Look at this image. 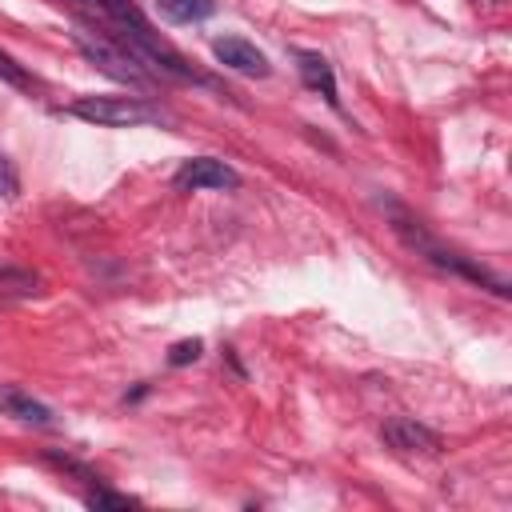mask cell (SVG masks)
I'll use <instances>...</instances> for the list:
<instances>
[{
    "instance_id": "obj_7",
    "label": "cell",
    "mask_w": 512,
    "mask_h": 512,
    "mask_svg": "<svg viewBox=\"0 0 512 512\" xmlns=\"http://www.w3.org/2000/svg\"><path fill=\"white\" fill-rule=\"evenodd\" d=\"M0 412L12 416V420H24V424H40V428L52 424V408L40 404L36 396H28L16 384H0Z\"/></svg>"
},
{
    "instance_id": "obj_9",
    "label": "cell",
    "mask_w": 512,
    "mask_h": 512,
    "mask_svg": "<svg viewBox=\"0 0 512 512\" xmlns=\"http://www.w3.org/2000/svg\"><path fill=\"white\" fill-rule=\"evenodd\" d=\"M156 12L168 24H196L216 12V0H156Z\"/></svg>"
},
{
    "instance_id": "obj_4",
    "label": "cell",
    "mask_w": 512,
    "mask_h": 512,
    "mask_svg": "<svg viewBox=\"0 0 512 512\" xmlns=\"http://www.w3.org/2000/svg\"><path fill=\"white\" fill-rule=\"evenodd\" d=\"M380 440H384L388 448H396V452H420V456H436V452H440V436H436L428 424L412 420V416H392V420H384Z\"/></svg>"
},
{
    "instance_id": "obj_1",
    "label": "cell",
    "mask_w": 512,
    "mask_h": 512,
    "mask_svg": "<svg viewBox=\"0 0 512 512\" xmlns=\"http://www.w3.org/2000/svg\"><path fill=\"white\" fill-rule=\"evenodd\" d=\"M72 44L84 52V60H92L104 76H112V80H120V84H132V88H152L156 80L128 56V48L104 28V32H96V28H84V24H76L72 28Z\"/></svg>"
},
{
    "instance_id": "obj_11",
    "label": "cell",
    "mask_w": 512,
    "mask_h": 512,
    "mask_svg": "<svg viewBox=\"0 0 512 512\" xmlns=\"http://www.w3.org/2000/svg\"><path fill=\"white\" fill-rule=\"evenodd\" d=\"M84 504H88V508H136L140 500H136V496H124V492L96 488V492H88V496H84Z\"/></svg>"
},
{
    "instance_id": "obj_14",
    "label": "cell",
    "mask_w": 512,
    "mask_h": 512,
    "mask_svg": "<svg viewBox=\"0 0 512 512\" xmlns=\"http://www.w3.org/2000/svg\"><path fill=\"white\" fill-rule=\"evenodd\" d=\"M0 196L4 200H16L20 196V176H16V168H12V160L0 152Z\"/></svg>"
},
{
    "instance_id": "obj_2",
    "label": "cell",
    "mask_w": 512,
    "mask_h": 512,
    "mask_svg": "<svg viewBox=\"0 0 512 512\" xmlns=\"http://www.w3.org/2000/svg\"><path fill=\"white\" fill-rule=\"evenodd\" d=\"M68 112L96 128H136V124L164 120V112L156 104H148L144 96H76L68 104Z\"/></svg>"
},
{
    "instance_id": "obj_5",
    "label": "cell",
    "mask_w": 512,
    "mask_h": 512,
    "mask_svg": "<svg viewBox=\"0 0 512 512\" xmlns=\"http://www.w3.org/2000/svg\"><path fill=\"white\" fill-rule=\"evenodd\" d=\"M212 56H216L224 68L240 72V76H268V72H272L268 56H264L256 44H248L244 36H220V40H212Z\"/></svg>"
},
{
    "instance_id": "obj_13",
    "label": "cell",
    "mask_w": 512,
    "mask_h": 512,
    "mask_svg": "<svg viewBox=\"0 0 512 512\" xmlns=\"http://www.w3.org/2000/svg\"><path fill=\"white\" fill-rule=\"evenodd\" d=\"M0 80L4 84H12V88H32V76L8 56V52H0Z\"/></svg>"
},
{
    "instance_id": "obj_10",
    "label": "cell",
    "mask_w": 512,
    "mask_h": 512,
    "mask_svg": "<svg viewBox=\"0 0 512 512\" xmlns=\"http://www.w3.org/2000/svg\"><path fill=\"white\" fill-rule=\"evenodd\" d=\"M40 288V276L28 272V268H0V300H24V296H36Z\"/></svg>"
},
{
    "instance_id": "obj_8",
    "label": "cell",
    "mask_w": 512,
    "mask_h": 512,
    "mask_svg": "<svg viewBox=\"0 0 512 512\" xmlns=\"http://www.w3.org/2000/svg\"><path fill=\"white\" fill-rule=\"evenodd\" d=\"M296 68H300V80L308 84V88H316L332 108L340 104V96H336V76H332V64L320 56V52H296Z\"/></svg>"
},
{
    "instance_id": "obj_6",
    "label": "cell",
    "mask_w": 512,
    "mask_h": 512,
    "mask_svg": "<svg viewBox=\"0 0 512 512\" xmlns=\"http://www.w3.org/2000/svg\"><path fill=\"white\" fill-rule=\"evenodd\" d=\"M72 8L88 12L100 20V28H136V32H148V20L140 12L136 0H68Z\"/></svg>"
},
{
    "instance_id": "obj_12",
    "label": "cell",
    "mask_w": 512,
    "mask_h": 512,
    "mask_svg": "<svg viewBox=\"0 0 512 512\" xmlns=\"http://www.w3.org/2000/svg\"><path fill=\"white\" fill-rule=\"evenodd\" d=\"M200 352H204V344L192 336V340H176L172 348H168V364L172 368H184V364H196L200 360Z\"/></svg>"
},
{
    "instance_id": "obj_3",
    "label": "cell",
    "mask_w": 512,
    "mask_h": 512,
    "mask_svg": "<svg viewBox=\"0 0 512 512\" xmlns=\"http://www.w3.org/2000/svg\"><path fill=\"white\" fill-rule=\"evenodd\" d=\"M172 184L176 188H220V192H232V188H240V172L232 164L216 160V156H192V160H184L176 168Z\"/></svg>"
}]
</instances>
